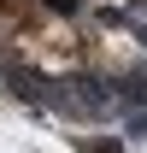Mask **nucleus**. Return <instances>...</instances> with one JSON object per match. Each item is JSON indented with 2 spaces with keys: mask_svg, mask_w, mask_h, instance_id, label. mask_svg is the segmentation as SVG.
Here are the masks:
<instances>
[{
  "mask_svg": "<svg viewBox=\"0 0 147 153\" xmlns=\"http://www.w3.org/2000/svg\"><path fill=\"white\" fill-rule=\"evenodd\" d=\"M94 6H129V0H94Z\"/></svg>",
  "mask_w": 147,
  "mask_h": 153,
  "instance_id": "nucleus-5",
  "label": "nucleus"
},
{
  "mask_svg": "<svg viewBox=\"0 0 147 153\" xmlns=\"http://www.w3.org/2000/svg\"><path fill=\"white\" fill-rule=\"evenodd\" d=\"M36 6H41V0H0V18H12V24H18L24 12H36Z\"/></svg>",
  "mask_w": 147,
  "mask_h": 153,
  "instance_id": "nucleus-3",
  "label": "nucleus"
},
{
  "mask_svg": "<svg viewBox=\"0 0 147 153\" xmlns=\"http://www.w3.org/2000/svg\"><path fill=\"white\" fill-rule=\"evenodd\" d=\"M147 59V47L129 30H118V24H106V18H94V24H82V65L88 71H135Z\"/></svg>",
  "mask_w": 147,
  "mask_h": 153,
  "instance_id": "nucleus-2",
  "label": "nucleus"
},
{
  "mask_svg": "<svg viewBox=\"0 0 147 153\" xmlns=\"http://www.w3.org/2000/svg\"><path fill=\"white\" fill-rule=\"evenodd\" d=\"M18 59L41 76H65V71H82V24L65 18V6H47L41 0L36 12L18 18Z\"/></svg>",
  "mask_w": 147,
  "mask_h": 153,
  "instance_id": "nucleus-1",
  "label": "nucleus"
},
{
  "mask_svg": "<svg viewBox=\"0 0 147 153\" xmlns=\"http://www.w3.org/2000/svg\"><path fill=\"white\" fill-rule=\"evenodd\" d=\"M82 147H88V153H124L118 141H82Z\"/></svg>",
  "mask_w": 147,
  "mask_h": 153,
  "instance_id": "nucleus-4",
  "label": "nucleus"
}]
</instances>
